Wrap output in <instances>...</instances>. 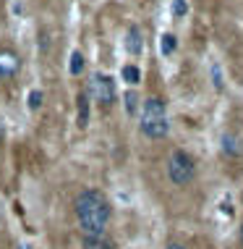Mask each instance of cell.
Listing matches in <instances>:
<instances>
[{
	"instance_id": "1",
	"label": "cell",
	"mask_w": 243,
	"mask_h": 249,
	"mask_svg": "<svg viewBox=\"0 0 243 249\" xmlns=\"http://www.w3.org/2000/svg\"><path fill=\"white\" fill-rule=\"evenodd\" d=\"M110 218H113V205L99 189H86L76 197V220L84 236L105 233Z\"/></svg>"
},
{
	"instance_id": "2",
	"label": "cell",
	"mask_w": 243,
	"mask_h": 249,
	"mask_svg": "<svg viewBox=\"0 0 243 249\" xmlns=\"http://www.w3.org/2000/svg\"><path fill=\"white\" fill-rule=\"evenodd\" d=\"M141 134L149 139H165L170 134L165 100H160V97L144 100V105H141Z\"/></svg>"
},
{
	"instance_id": "3",
	"label": "cell",
	"mask_w": 243,
	"mask_h": 249,
	"mask_svg": "<svg viewBox=\"0 0 243 249\" xmlns=\"http://www.w3.org/2000/svg\"><path fill=\"white\" fill-rule=\"evenodd\" d=\"M167 176L175 186H186L196 178V160L186 150H175L167 160Z\"/></svg>"
},
{
	"instance_id": "4",
	"label": "cell",
	"mask_w": 243,
	"mask_h": 249,
	"mask_svg": "<svg viewBox=\"0 0 243 249\" xmlns=\"http://www.w3.org/2000/svg\"><path fill=\"white\" fill-rule=\"evenodd\" d=\"M89 95L97 100L99 105H110L115 103V82L107 73H94L89 82Z\"/></svg>"
},
{
	"instance_id": "5",
	"label": "cell",
	"mask_w": 243,
	"mask_h": 249,
	"mask_svg": "<svg viewBox=\"0 0 243 249\" xmlns=\"http://www.w3.org/2000/svg\"><path fill=\"white\" fill-rule=\"evenodd\" d=\"M18 69H21V58L11 50H0V79L16 76Z\"/></svg>"
},
{
	"instance_id": "6",
	"label": "cell",
	"mask_w": 243,
	"mask_h": 249,
	"mask_svg": "<svg viewBox=\"0 0 243 249\" xmlns=\"http://www.w3.org/2000/svg\"><path fill=\"white\" fill-rule=\"evenodd\" d=\"M126 53L128 55H141V50H144V42H141V32L139 26H128L126 32Z\"/></svg>"
},
{
	"instance_id": "7",
	"label": "cell",
	"mask_w": 243,
	"mask_h": 249,
	"mask_svg": "<svg viewBox=\"0 0 243 249\" xmlns=\"http://www.w3.org/2000/svg\"><path fill=\"white\" fill-rule=\"evenodd\" d=\"M81 249H115V241L110 236H105V233H99V236H84L81 239Z\"/></svg>"
},
{
	"instance_id": "8",
	"label": "cell",
	"mask_w": 243,
	"mask_h": 249,
	"mask_svg": "<svg viewBox=\"0 0 243 249\" xmlns=\"http://www.w3.org/2000/svg\"><path fill=\"white\" fill-rule=\"evenodd\" d=\"M222 152L230 155V158H238V155L243 152L241 139L235 137V134H222Z\"/></svg>"
},
{
	"instance_id": "9",
	"label": "cell",
	"mask_w": 243,
	"mask_h": 249,
	"mask_svg": "<svg viewBox=\"0 0 243 249\" xmlns=\"http://www.w3.org/2000/svg\"><path fill=\"white\" fill-rule=\"evenodd\" d=\"M175 48H178V39H175V35H173V32H165V35L160 37V53L167 58V55H173V53H175Z\"/></svg>"
},
{
	"instance_id": "10",
	"label": "cell",
	"mask_w": 243,
	"mask_h": 249,
	"mask_svg": "<svg viewBox=\"0 0 243 249\" xmlns=\"http://www.w3.org/2000/svg\"><path fill=\"white\" fill-rule=\"evenodd\" d=\"M79 126H89V97L79 95Z\"/></svg>"
},
{
	"instance_id": "11",
	"label": "cell",
	"mask_w": 243,
	"mask_h": 249,
	"mask_svg": "<svg viewBox=\"0 0 243 249\" xmlns=\"http://www.w3.org/2000/svg\"><path fill=\"white\" fill-rule=\"evenodd\" d=\"M84 71V55H81L79 50L71 53V63H68V73L71 76H79V73Z\"/></svg>"
},
{
	"instance_id": "12",
	"label": "cell",
	"mask_w": 243,
	"mask_h": 249,
	"mask_svg": "<svg viewBox=\"0 0 243 249\" xmlns=\"http://www.w3.org/2000/svg\"><path fill=\"white\" fill-rule=\"evenodd\" d=\"M120 76H123V82H128V84H139L141 82V71L136 69V66H123Z\"/></svg>"
},
{
	"instance_id": "13",
	"label": "cell",
	"mask_w": 243,
	"mask_h": 249,
	"mask_svg": "<svg viewBox=\"0 0 243 249\" xmlns=\"http://www.w3.org/2000/svg\"><path fill=\"white\" fill-rule=\"evenodd\" d=\"M170 11H173V18H186V13H188V3H186V0H173Z\"/></svg>"
},
{
	"instance_id": "14",
	"label": "cell",
	"mask_w": 243,
	"mask_h": 249,
	"mask_svg": "<svg viewBox=\"0 0 243 249\" xmlns=\"http://www.w3.org/2000/svg\"><path fill=\"white\" fill-rule=\"evenodd\" d=\"M123 103H126V110L128 113H131V116H133V113H136V107H139V95H136V92H126V97H123Z\"/></svg>"
},
{
	"instance_id": "15",
	"label": "cell",
	"mask_w": 243,
	"mask_h": 249,
	"mask_svg": "<svg viewBox=\"0 0 243 249\" xmlns=\"http://www.w3.org/2000/svg\"><path fill=\"white\" fill-rule=\"evenodd\" d=\"M26 103H29V107H32V110H37V107L42 105V92L32 89V92H29V97H26Z\"/></svg>"
},
{
	"instance_id": "16",
	"label": "cell",
	"mask_w": 243,
	"mask_h": 249,
	"mask_svg": "<svg viewBox=\"0 0 243 249\" xmlns=\"http://www.w3.org/2000/svg\"><path fill=\"white\" fill-rule=\"evenodd\" d=\"M220 213H222V215H227V220L233 218V205H230V199L222 202V205H220Z\"/></svg>"
},
{
	"instance_id": "17",
	"label": "cell",
	"mask_w": 243,
	"mask_h": 249,
	"mask_svg": "<svg viewBox=\"0 0 243 249\" xmlns=\"http://www.w3.org/2000/svg\"><path fill=\"white\" fill-rule=\"evenodd\" d=\"M212 76H214V87L222 89V76H220V66H212Z\"/></svg>"
},
{
	"instance_id": "18",
	"label": "cell",
	"mask_w": 243,
	"mask_h": 249,
	"mask_svg": "<svg viewBox=\"0 0 243 249\" xmlns=\"http://www.w3.org/2000/svg\"><path fill=\"white\" fill-rule=\"evenodd\" d=\"M165 249H186V247H180V244H167Z\"/></svg>"
},
{
	"instance_id": "19",
	"label": "cell",
	"mask_w": 243,
	"mask_h": 249,
	"mask_svg": "<svg viewBox=\"0 0 243 249\" xmlns=\"http://www.w3.org/2000/svg\"><path fill=\"white\" fill-rule=\"evenodd\" d=\"M18 249H34V247H32V244H21V247H18Z\"/></svg>"
},
{
	"instance_id": "20",
	"label": "cell",
	"mask_w": 243,
	"mask_h": 249,
	"mask_svg": "<svg viewBox=\"0 0 243 249\" xmlns=\"http://www.w3.org/2000/svg\"><path fill=\"white\" fill-rule=\"evenodd\" d=\"M0 139H3V124H0Z\"/></svg>"
},
{
	"instance_id": "21",
	"label": "cell",
	"mask_w": 243,
	"mask_h": 249,
	"mask_svg": "<svg viewBox=\"0 0 243 249\" xmlns=\"http://www.w3.org/2000/svg\"><path fill=\"white\" fill-rule=\"evenodd\" d=\"M241 239H243V233H241Z\"/></svg>"
}]
</instances>
